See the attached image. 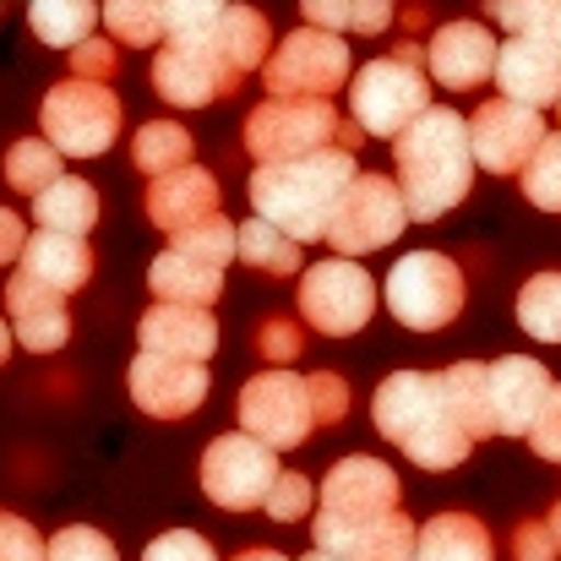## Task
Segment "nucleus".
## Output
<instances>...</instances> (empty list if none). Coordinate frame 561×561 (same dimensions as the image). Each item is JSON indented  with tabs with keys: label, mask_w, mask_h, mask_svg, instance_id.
I'll use <instances>...</instances> for the list:
<instances>
[{
	"label": "nucleus",
	"mask_w": 561,
	"mask_h": 561,
	"mask_svg": "<svg viewBox=\"0 0 561 561\" xmlns=\"http://www.w3.org/2000/svg\"><path fill=\"white\" fill-rule=\"evenodd\" d=\"M398 191L414 224H436L442 213H453L469 186H474V148H469V121L453 104H431L398 142Z\"/></svg>",
	"instance_id": "nucleus-1"
},
{
	"label": "nucleus",
	"mask_w": 561,
	"mask_h": 561,
	"mask_svg": "<svg viewBox=\"0 0 561 561\" xmlns=\"http://www.w3.org/2000/svg\"><path fill=\"white\" fill-rule=\"evenodd\" d=\"M371 420L392 447H403V458L414 469H431V474L458 469L474 453V436L447 409L436 371H392L376 387Z\"/></svg>",
	"instance_id": "nucleus-2"
},
{
	"label": "nucleus",
	"mask_w": 561,
	"mask_h": 561,
	"mask_svg": "<svg viewBox=\"0 0 561 561\" xmlns=\"http://www.w3.org/2000/svg\"><path fill=\"white\" fill-rule=\"evenodd\" d=\"M355 148H322L311 159L289 164H256L251 175V207L289 240H328V224L355 181Z\"/></svg>",
	"instance_id": "nucleus-3"
},
{
	"label": "nucleus",
	"mask_w": 561,
	"mask_h": 561,
	"mask_svg": "<svg viewBox=\"0 0 561 561\" xmlns=\"http://www.w3.org/2000/svg\"><path fill=\"white\" fill-rule=\"evenodd\" d=\"M425 49L403 44L398 55H376L350 77V121L366 137H403L431 110V77L420 71Z\"/></svg>",
	"instance_id": "nucleus-4"
},
{
	"label": "nucleus",
	"mask_w": 561,
	"mask_h": 561,
	"mask_svg": "<svg viewBox=\"0 0 561 561\" xmlns=\"http://www.w3.org/2000/svg\"><path fill=\"white\" fill-rule=\"evenodd\" d=\"M360 126L344 121L328 99H267L245 115V153L256 164L311 159L322 148H355Z\"/></svg>",
	"instance_id": "nucleus-5"
},
{
	"label": "nucleus",
	"mask_w": 561,
	"mask_h": 561,
	"mask_svg": "<svg viewBox=\"0 0 561 561\" xmlns=\"http://www.w3.org/2000/svg\"><path fill=\"white\" fill-rule=\"evenodd\" d=\"M38 121H44V142H55L60 159H99L110 153V142L121 137V99L110 82H55L38 104Z\"/></svg>",
	"instance_id": "nucleus-6"
},
{
	"label": "nucleus",
	"mask_w": 561,
	"mask_h": 561,
	"mask_svg": "<svg viewBox=\"0 0 561 561\" xmlns=\"http://www.w3.org/2000/svg\"><path fill=\"white\" fill-rule=\"evenodd\" d=\"M381 295H387V311L398 317V328H409V333H442L463 311V273L442 251H409L387 273V289Z\"/></svg>",
	"instance_id": "nucleus-7"
},
{
	"label": "nucleus",
	"mask_w": 561,
	"mask_h": 561,
	"mask_svg": "<svg viewBox=\"0 0 561 561\" xmlns=\"http://www.w3.org/2000/svg\"><path fill=\"white\" fill-rule=\"evenodd\" d=\"M278 453L245 431H224L207 442L202 453V491L213 507L224 513H251V507H267L273 496V480H278Z\"/></svg>",
	"instance_id": "nucleus-8"
},
{
	"label": "nucleus",
	"mask_w": 561,
	"mask_h": 561,
	"mask_svg": "<svg viewBox=\"0 0 561 561\" xmlns=\"http://www.w3.org/2000/svg\"><path fill=\"white\" fill-rule=\"evenodd\" d=\"M267 99H328L350 82V44L322 27L289 33L262 66Z\"/></svg>",
	"instance_id": "nucleus-9"
},
{
	"label": "nucleus",
	"mask_w": 561,
	"mask_h": 561,
	"mask_svg": "<svg viewBox=\"0 0 561 561\" xmlns=\"http://www.w3.org/2000/svg\"><path fill=\"white\" fill-rule=\"evenodd\" d=\"M371 311H376V284L360 262L328 256V262L300 273V317H306V328H317L328 339H350V333H366Z\"/></svg>",
	"instance_id": "nucleus-10"
},
{
	"label": "nucleus",
	"mask_w": 561,
	"mask_h": 561,
	"mask_svg": "<svg viewBox=\"0 0 561 561\" xmlns=\"http://www.w3.org/2000/svg\"><path fill=\"white\" fill-rule=\"evenodd\" d=\"M403 224H409V207H403L398 181L360 170V175L350 181V191H344L333 224H328V245L355 262V256H371L381 245H392V240L403 234Z\"/></svg>",
	"instance_id": "nucleus-11"
},
{
	"label": "nucleus",
	"mask_w": 561,
	"mask_h": 561,
	"mask_svg": "<svg viewBox=\"0 0 561 561\" xmlns=\"http://www.w3.org/2000/svg\"><path fill=\"white\" fill-rule=\"evenodd\" d=\"M240 431L267 442L273 453L300 447L317 431L311 414V381L295 371H262L240 387Z\"/></svg>",
	"instance_id": "nucleus-12"
},
{
	"label": "nucleus",
	"mask_w": 561,
	"mask_h": 561,
	"mask_svg": "<svg viewBox=\"0 0 561 561\" xmlns=\"http://www.w3.org/2000/svg\"><path fill=\"white\" fill-rule=\"evenodd\" d=\"M546 115L540 110H524L513 99H485L474 115H469V148H474V164L491 170V175H524V164L535 159V148L546 142Z\"/></svg>",
	"instance_id": "nucleus-13"
},
{
	"label": "nucleus",
	"mask_w": 561,
	"mask_h": 561,
	"mask_svg": "<svg viewBox=\"0 0 561 561\" xmlns=\"http://www.w3.org/2000/svg\"><path fill=\"white\" fill-rule=\"evenodd\" d=\"M387 513H398V474L381 458H344V463L328 469L322 507H317L322 524L360 529V524H376Z\"/></svg>",
	"instance_id": "nucleus-14"
},
{
	"label": "nucleus",
	"mask_w": 561,
	"mask_h": 561,
	"mask_svg": "<svg viewBox=\"0 0 561 561\" xmlns=\"http://www.w3.org/2000/svg\"><path fill=\"white\" fill-rule=\"evenodd\" d=\"M207 366L202 360H175V355H148L137 350L131 371H126V387H131V403L153 420H186L202 409L207 398Z\"/></svg>",
	"instance_id": "nucleus-15"
},
{
	"label": "nucleus",
	"mask_w": 561,
	"mask_h": 561,
	"mask_svg": "<svg viewBox=\"0 0 561 561\" xmlns=\"http://www.w3.org/2000/svg\"><path fill=\"white\" fill-rule=\"evenodd\" d=\"M551 371L529 355H502L485 366V403H491V431L496 436H529L546 398H551Z\"/></svg>",
	"instance_id": "nucleus-16"
},
{
	"label": "nucleus",
	"mask_w": 561,
	"mask_h": 561,
	"mask_svg": "<svg viewBox=\"0 0 561 561\" xmlns=\"http://www.w3.org/2000/svg\"><path fill=\"white\" fill-rule=\"evenodd\" d=\"M496 55H502V44L491 38V27H480V22H442L431 33V44H425V71L447 93H469L485 77H496Z\"/></svg>",
	"instance_id": "nucleus-17"
},
{
	"label": "nucleus",
	"mask_w": 561,
	"mask_h": 561,
	"mask_svg": "<svg viewBox=\"0 0 561 561\" xmlns=\"http://www.w3.org/2000/svg\"><path fill=\"white\" fill-rule=\"evenodd\" d=\"M5 311H11V333H16L22 350H33V355L66 350V339H71V311H66V295H60V289H49V284H38V278H27V273H11V284H5Z\"/></svg>",
	"instance_id": "nucleus-18"
},
{
	"label": "nucleus",
	"mask_w": 561,
	"mask_h": 561,
	"mask_svg": "<svg viewBox=\"0 0 561 561\" xmlns=\"http://www.w3.org/2000/svg\"><path fill=\"white\" fill-rule=\"evenodd\" d=\"M496 88H502V99L546 115L551 104H561V55L529 33L507 38L502 55H496Z\"/></svg>",
	"instance_id": "nucleus-19"
},
{
	"label": "nucleus",
	"mask_w": 561,
	"mask_h": 561,
	"mask_svg": "<svg viewBox=\"0 0 561 561\" xmlns=\"http://www.w3.org/2000/svg\"><path fill=\"white\" fill-rule=\"evenodd\" d=\"M153 88L175 110H202V104H213V99L229 93L213 49L207 44H175V38L153 55Z\"/></svg>",
	"instance_id": "nucleus-20"
},
{
	"label": "nucleus",
	"mask_w": 561,
	"mask_h": 561,
	"mask_svg": "<svg viewBox=\"0 0 561 561\" xmlns=\"http://www.w3.org/2000/svg\"><path fill=\"white\" fill-rule=\"evenodd\" d=\"M207 49H213V60H218V71H224V88L240 93V82L267 66V55H273V27H267V16H262L256 5H240V0H234V5L224 11V22H218V33H213Z\"/></svg>",
	"instance_id": "nucleus-21"
},
{
	"label": "nucleus",
	"mask_w": 561,
	"mask_h": 561,
	"mask_svg": "<svg viewBox=\"0 0 561 561\" xmlns=\"http://www.w3.org/2000/svg\"><path fill=\"white\" fill-rule=\"evenodd\" d=\"M137 339L148 355H175V360H213L218 350V322L207 311H191V306H153L142 311L137 322Z\"/></svg>",
	"instance_id": "nucleus-22"
},
{
	"label": "nucleus",
	"mask_w": 561,
	"mask_h": 561,
	"mask_svg": "<svg viewBox=\"0 0 561 561\" xmlns=\"http://www.w3.org/2000/svg\"><path fill=\"white\" fill-rule=\"evenodd\" d=\"M218 213V181L207 175V170H175V175H159L153 186H148V218L175 240V234H186L191 224H202V218H213Z\"/></svg>",
	"instance_id": "nucleus-23"
},
{
	"label": "nucleus",
	"mask_w": 561,
	"mask_h": 561,
	"mask_svg": "<svg viewBox=\"0 0 561 561\" xmlns=\"http://www.w3.org/2000/svg\"><path fill=\"white\" fill-rule=\"evenodd\" d=\"M22 273L71 295L93 278V251H88V234H55V229H38L27 234V251H22Z\"/></svg>",
	"instance_id": "nucleus-24"
},
{
	"label": "nucleus",
	"mask_w": 561,
	"mask_h": 561,
	"mask_svg": "<svg viewBox=\"0 0 561 561\" xmlns=\"http://www.w3.org/2000/svg\"><path fill=\"white\" fill-rule=\"evenodd\" d=\"M148 289H153L159 306H191V311H207V306L218 300V289H224V273L170 245L164 256H153V267H148Z\"/></svg>",
	"instance_id": "nucleus-25"
},
{
	"label": "nucleus",
	"mask_w": 561,
	"mask_h": 561,
	"mask_svg": "<svg viewBox=\"0 0 561 561\" xmlns=\"http://www.w3.org/2000/svg\"><path fill=\"white\" fill-rule=\"evenodd\" d=\"M414 561H496L491 529L469 513H436L431 524H420Z\"/></svg>",
	"instance_id": "nucleus-26"
},
{
	"label": "nucleus",
	"mask_w": 561,
	"mask_h": 561,
	"mask_svg": "<svg viewBox=\"0 0 561 561\" xmlns=\"http://www.w3.org/2000/svg\"><path fill=\"white\" fill-rule=\"evenodd\" d=\"M33 218L38 229H55V234H88L99 224V191L77 175H60L49 191L33 196Z\"/></svg>",
	"instance_id": "nucleus-27"
},
{
	"label": "nucleus",
	"mask_w": 561,
	"mask_h": 561,
	"mask_svg": "<svg viewBox=\"0 0 561 561\" xmlns=\"http://www.w3.org/2000/svg\"><path fill=\"white\" fill-rule=\"evenodd\" d=\"M99 16H104L99 0H33L27 27H33V38L49 44V49H77V44L93 38Z\"/></svg>",
	"instance_id": "nucleus-28"
},
{
	"label": "nucleus",
	"mask_w": 561,
	"mask_h": 561,
	"mask_svg": "<svg viewBox=\"0 0 561 561\" xmlns=\"http://www.w3.org/2000/svg\"><path fill=\"white\" fill-rule=\"evenodd\" d=\"M234 256H240L245 267H256L262 278L306 273V267H300V240H289V234H284V229H273L267 218H245V224H240Z\"/></svg>",
	"instance_id": "nucleus-29"
},
{
	"label": "nucleus",
	"mask_w": 561,
	"mask_h": 561,
	"mask_svg": "<svg viewBox=\"0 0 561 561\" xmlns=\"http://www.w3.org/2000/svg\"><path fill=\"white\" fill-rule=\"evenodd\" d=\"M442 381V398H447V409L458 414V425L480 442V436H496L491 431V403H485V366L480 360H463V366H447V371H436Z\"/></svg>",
	"instance_id": "nucleus-30"
},
{
	"label": "nucleus",
	"mask_w": 561,
	"mask_h": 561,
	"mask_svg": "<svg viewBox=\"0 0 561 561\" xmlns=\"http://www.w3.org/2000/svg\"><path fill=\"white\" fill-rule=\"evenodd\" d=\"M191 148H196V137H191L186 126H175V121H148V126L137 131V142H131V164L159 181V175L186 170Z\"/></svg>",
	"instance_id": "nucleus-31"
},
{
	"label": "nucleus",
	"mask_w": 561,
	"mask_h": 561,
	"mask_svg": "<svg viewBox=\"0 0 561 561\" xmlns=\"http://www.w3.org/2000/svg\"><path fill=\"white\" fill-rule=\"evenodd\" d=\"M518 328L540 344H561V273H535L518 289Z\"/></svg>",
	"instance_id": "nucleus-32"
},
{
	"label": "nucleus",
	"mask_w": 561,
	"mask_h": 561,
	"mask_svg": "<svg viewBox=\"0 0 561 561\" xmlns=\"http://www.w3.org/2000/svg\"><path fill=\"white\" fill-rule=\"evenodd\" d=\"M104 27L126 49H153L164 38V5L159 0H104Z\"/></svg>",
	"instance_id": "nucleus-33"
},
{
	"label": "nucleus",
	"mask_w": 561,
	"mask_h": 561,
	"mask_svg": "<svg viewBox=\"0 0 561 561\" xmlns=\"http://www.w3.org/2000/svg\"><path fill=\"white\" fill-rule=\"evenodd\" d=\"M5 181H11V191H27V196L49 191L60 181V153H55V142H44V137L11 142V153H5Z\"/></svg>",
	"instance_id": "nucleus-34"
},
{
	"label": "nucleus",
	"mask_w": 561,
	"mask_h": 561,
	"mask_svg": "<svg viewBox=\"0 0 561 561\" xmlns=\"http://www.w3.org/2000/svg\"><path fill=\"white\" fill-rule=\"evenodd\" d=\"M164 5V33L175 44H213L229 0H159Z\"/></svg>",
	"instance_id": "nucleus-35"
},
{
	"label": "nucleus",
	"mask_w": 561,
	"mask_h": 561,
	"mask_svg": "<svg viewBox=\"0 0 561 561\" xmlns=\"http://www.w3.org/2000/svg\"><path fill=\"white\" fill-rule=\"evenodd\" d=\"M234 240H240V224H229L224 213H213V218H202V224H191L186 234H175L170 245L175 251H186L196 262H207V267H218L224 273V262L234 256Z\"/></svg>",
	"instance_id": "nucleus-36"
},
{
	"label": "nucleus",
	"mask_w": 561,
	"mask_h": 561,
	"mask_svg": "<svg viewBox=\"0 0 561 561\" xmlns=\"http://www.w3.org/2000/svg\"><path fill=\"white\" fill-rule=\"evenodd\" d=\"M524 196L540 207V213H561V131H551L535 159L524 164Z\"/></svg>",
	"instance_id": "nucleus-37"
},
{
	"label": "nucleus",
	"mask_w": 561,
	"mask_h": 561,
	"mask_svg": "<svg viewBox=\"0 0 561 561\" xmlns=\"http://www.w3.org/2000/svg\"><path fill=\"white\" fill-rule=\"evenodd\" d=\"M311 507H317V491H311V480L300 474V469H284L278 480H273V496H267V518L273 524H300V518H311Z\"/></svg>",
	"instance_id": "nucleus-38"
},
{
	"label": "nucleus",
	"mask_w": 561,
	"mask_h": 561,
	"mask_svg": "<svg viewBox=\"0 0 561 561\" xmlns=\"http://www.w3.org/2000/svg\"><path fill=\"white\" fill-rule=\"evenodd\" d=\"M49 561H121V551H115L110 535H99L88 524H71L49 540Z\"/></svg>",
	"instance_id": "nucleus-39"
},
{
	"label": "nucleus",
	"mask_w": 561,
	"mask_h": 561,
	"mask_svg": "<svg viewBox=\"0 0 561 561\" xmlns=\"http://www.w3.org/2000/svg\"><path fill=\"white\" fill-rule=\"evenodd\" d=\"M300 350H306V333H300L295 317H267L256 328V355L278 360V371H289V360H300Z\"/></svg>",
	"instance_id": "nucleus-40"
},
{
	"label": "nucleus",
	"mask_w": 561,
	"mask_h": 561,
	"mask_svg": "<svg viewBox=\"0 0 561 561\" xmlns=\"http://www.w3.org/2000/svg\"><path fill=\"white\" fill-rule=\"evenodd\" d=\"M485 11H491V22H502L518 38V33H540L551 16H561V0H491Z\"/></svg>",
	"instance_id": "nucleus-41"
},
{
	"label": "nucleus",
	"mask_w": 561,
	"mask_h": 561,
	"mask_svg": "<svg viewBox=\"0 0 561 561\" xmlns=\"http://www.w3.org/2000/svg\"><path fill=\"white\" fill-rule=\"evenodd\" d=\"M142 561H218V551L196 535V529H164L148 540Z\"/></svg>",
	"instance_id": "nucleus-42"
},
{
	"label": "nucleus",
	"mask_w": 561,
	"mask_h": 561,
	"mask_svg": "<svg viewBox=\"0 0 561 561\" xmlns=\"http://www.w3.org/2000/svg\"><path fill=\"white\" fill-rule=\"evenodd\" d=\"M306 381H311V414H317V431L339 425V420L350 414V387H344V376L317 371V376H306Z\"/></svg>",
	"instance_id": "nucleus-43"
},
{
	"label": "nucleus",
	"mask_w": 561,
	"mask_h": 561,
	"mask_svg": "<svg viewBox=\"0 0 561 561\" xmlns=\"http://www.w3.org/2000/svg\"><path fill=\"white\" fill-rule=\"evenodd\" d=\"M0 561H49V546L38 540V529L16 513H0Z\"/></svg>",
	"instance_id": "nucleus-44"
},
{
	"label": "nucleus",
	"mask_w": 561,
	"mask_h": 561,
	"mask_svg": "<svg viewBox=\"0 0 561 561\" xmlns=\"http://www.w3.org/2000/svg\"><path fill=\"white\" fill-rule=\"evenodd\" d=\"M71 71H77L82 82H110V77L121 71V44H115V38H88V44H77V49H71Z\"/></svg>",
	"instance_id": "nucleus-45"
},
{
	"label": "nucleus",
	"mask_w": 561,
	"mask_h": 561,
	"mask_svg": "<svg viewBox=\"0 0 561 561\" xmlns=\"http://www.w3.org/2000/svg\"><path fill=\"white\" fill-rule=\"evenodd\" d=\"M529 447H535V458L561 463V381L551 387V398H546V409H540V420L529 431Z\"/></svg>",
	"instance_id": "nucleus-46"
},
{
	"label": "nucleus",
	"mask_w": 561,
	"mask_h": 561,
	"mask_svg": "<svg viewBox=\"0 0 561 561\" xmlns=\"http://www.w3.org/2000/svg\"><path fill=\"white\" fill-rule=\"evenodd\" d=\"M557 540H551V529L540 524V518H529V524H518L513 529V561H557Z\"/></svg>",
	"instance_id": "nucleus-47"
},
{
	"label": "nucleus",
	"mask_w": 561,
	"mask_h": 561,
	"mask_svg": "<svg viewBox=\"0 0 561 561\" xmlns=\"http://www.w3.org/2000/svg\"><path fill=\"white\" fill-rule=\"evenodd\" d=\"M300 11H306V27H322L339 38L344 27H355V0H300Z\"/></svg>",
	"instance_id": "nucleus-48"
},
{
	"label": "nucleus",
	"mask_w": 561,
	"mask_h": 561,
	"mask_svg": "<svg viewBox=\"0 0 561 561\" xmlns=\"http://www.w3.org/2000/svg\"><path fill=\"white\" fill-rule=\"evenodd\" d=\"M22 251H27V229H22V218L11 207H0V267L22 262Z\"/></svg>",
	"instance_id": "nucleus-49"
},
{
	"label": "nucleus",
	"mask_w": 561,
	"mask_h": 561,
	"mask_svg": "<svg viewBox=\"0 0 561 561\" xmlns=\"http://www.w3.org/2000/svg\"><path fill=\"white\" fill-rule=\"evenodd\" d=\"M355 27L371 38V33H387L392 27V5H381V0H355Z\"/></svg>",
	"instance_id": "nucleus-50"
},
{
	"label": "nucleus",
	"mask_w": 561,
	"mask_h": 561,
	"mask_svg": "<svg viewBox=\"0 0 561 561\" xmlns=\"http://www.w3.org/2000/svg\"><path fill=\"white\" fill-rule=\"evenodd\" d=\"M229 561H289V557H278V551H267V546H256V551H240V557H229Z\"/></svg>",
	"instance_id": "nucleus-51"
},
{
	"label": "nucleus",
	"mask_w": 561,
	"mask_h": 561,
	"mask_svg": "<svg viewBox=\"0 0 561 561\" xmlns=\"http://www.w3.org/2000/svg\"><path fill=\"white\" fill-rule=\"evenodd\" d=\"M546 529H551V540H557V551H561V502L551 507V518H546Z\"/></svg>",
	"instance_id": "nucleus-52"
},
{
	"label": "nucleus",
	"mask_w": 561,
	"mask_h": 561,
	"mask_svg": "<svg viewBox=\"0 0 561 561\" xmlns=\"http://www.w3.org/2000/svg\"><path fill=\"white\" fill-rule=\"evenodd\" d=\"M11 360V322H0V366Z\"/></svg>",
	"instance_id": "nucleus-53"
},
{
	"label": "nucleus",
	"mask_w": 561,
	"mask_h": 561,
	"mask_svg": "<svg viewBox=\"0 0 561 561\" xmlns=\"http://www.w3.org/2000/svg\"><path fill=\"white\" fill-rule=\"evenodd\" d=\"M300 561H339V557H328V551H317V546H311V551H306Z\"/></svg>",
	"instance_id": "nucleus-54"
},
{
	"label": "nucleus",
	"mask_w": 561,
	"mask_h": 561,
	"mask_svg": "<svg viewBox=\"0 0 561 561\" xmlns=\"http://www.w3.org/2000/svg\"><path fill=\"white\" fill-rule=\"evenodd\" d=\"M381 5H392V0H381Z\"/></svg>",
	"instance_id": "nucleus-55"
},
{
	"label": "nucleus",
	"mask_w": 561,
	"mask_h": 561,
	"mask_svg": "<svg viewBox=\"0 0 561 561\" xmlns=\"http://www.w3.org/2000/svg\"><path fill=\"white\" fill-rule=\"evenodd\" d=\"M557 115H561V104H557Z\"/></svg>",
	"instance_id": "nucleus-56"
}]
</instances>
